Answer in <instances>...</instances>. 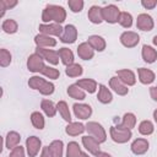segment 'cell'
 <instances>
[{"mask_svg": "<svg viewBox=\"0 0 157 157\" xmlns=\"http://www.w3.org/2000/svg\"><path fill=\"white\" fill-rule=\"evenodd\" d=\"M152 42H153V44H155V45H157V36H155V37H153Z\"/></svg>", "mask_w": 157, "mask_h": 157, "instance_id": "cell-51", "label": "cell"}, {"mask_svg": "<svg viewBox=\"0 0 157 157\" xmlns=\"http://www.w3.org/2000/svg\"><path fill=\"white\" fill-rule=\"evenodd\" d=\"M67 5L72 12H80L83 7V1L82 0H69Z\"/></svg>", "mask_w": 157, "mask_h": 157, "instance_id": "cell-43", "label": "cell"}, {"mask_svg": "<svg viewBox=\"0 0 157 157\" xmlns=\"http://www.w3.org/2000/svg\"><path fill=\"white\" fill-rule=\"evenodd\" d=\"M31 121H32V125L36 129L42 130L44 128V118L39 112H33L31 114Z\"/></svg>", "mask_w": 157, "mask_h": 157, "instance_id": "cell-36", "label": "cell"}, {"mask_svg": "<svg viewBox=\"0 0 157 157\" xmlns=\"http://www.w3.org/2000/svg\"><path fill=\"white\" fill-rule=\"evenodd\" d=\"M20 141H21V136L16 131H9L5 137V145L9 150H13L16 146H18Z\"/></svg>", "mask_w": 157, "mask_h": 157, "instance_id": "cell-21", "label": "cell"}, {"mask_svg": "<svg viewBox=\"0 0 157 157\" xmlns=\"http://www.w3.org/2000/svg\"><path fill=\"white\" fill-rule=\"evenodd\" d=\"M42 74L52 80H56L59 76H60V72L59 70L54 69V67H50V66H44V69L42 70Z\"/></svg>", "mask_w": 157, "mask_h": 157, "instance_id": "cell-40", "label": "cell"}, {"mask_svg": "<svg viewBox=\"0 0 157 157\" xmlns=\"http://www.w3.org/2000/svg\"><path fill=\"white\" fill-rule=\"evenodd\" d=\"M82 145L90 153H92L94 156H97L101 152L99 151V142L92 136H83L82 137Z\"/></svg>", "mask_w": 157, "mask_h": 157, "instance_id": "cell-13", "label": "cell"}, {"mask_svg": "<svg viewBox=\"0 0 157 157\" xmlns=\"http://www.w3.org/2000/svg\"><path fill=\"white\" fill-rule=\"evenodd\" d=\"M109 86H110V88H112L117 94H119V96H125V94L129 92L128 86L124 85V83L118 78V76H114V77H112V78L109 80Z\"/></svg>", "mask_w": 157, "mask_h": 157, "instance_id": "cell-16", "label": "cell"}, {"mask_svg": "<svg viewBox=\"0 0 157 157\" xmlns=\"http://www.w3.org/2000/svg\"><path fill=\"white\" fill-rule=\"evenodd\" d=\"M56 109L59 110L61 118H63L65 121L71 123V114H70V110H69V107H67V103H66V102H64V101L58 102V104H56Z\"/></svg>", "mask_w": 157, "mask_h": 157, "instance_id": "cell-30", "label": "cell"}, {"mask_svg": "<svg viewBox=\"0 0 157 157\" xmlns=\"http://www.w3.org/2000/svg\"><path fill=\"white\" fill-rule=\"evenodd\" d=\"M39 92L42 94H44V96H49V94H52L54 92V85L52 82H49V81H45L42 85V87L39 88Z\"/></svg>", "mask_w": 157, "mask_h": 157, "instance_id": "cell-44", "label": "cell"}, {"mask_svg": "<svg viewBox=\"0 0 157 157\" xmlns=\"http://www.w3.org/2000/svg\"><path fill=\"white\" fill-rule=\"evenodd\" d=\"M76 85L81 90L87 91L88 93H93L97 90V82L94 80H92V78H81V80H78L76 82Z\"/></svg>", "mask_w": 157, "mask_h": 157, "instance_id": "cell-23", "label": "cell"}, {"mask_svg": "<svg viewBox=\"0 0 157 157\" xmlns=\"http://www.w3.org/2000/svg\"><path fill=\"white\" fill-rule=\"evenodd\" d=\"M85 130H86V126L81 123H69L67 126L65 128L66 134L70 136H77L80 134H82Z\"/></svg>", "mask_w": 157, "mask_h": 157, "instance_id": "cell-25", "label": "cell"}, {"mask_svg": "<svg viewBox=\"0 0 157 157\" xmlns=\"http://www.w3.org/2000/svg\"><path fill=\"white\" fill-rule=\"evenodd\" d=\"M42 142L39 140V137L37 136H29L26 140V147H27V153L29 157H36L40 150Z\"/></svg>", "mask_w": 157, "mask_h": 157, "instance_id": "cell-8", "label": "cell"}, {"mask_svg": "<svg viewBox=\"0 0 157 157\" xmlns=\"http://www.w3.org/2000/svg\"><path fill=\"white\" fill-rule=\"evenodd\" d=\"M81 157H90V156H88L87 153H82V155H81Z\"/></svg>", "mask_w": 157, "mask_h": 157, "instance_id": "cell-52", "label": "cell"}, {"mask_svg": "<svg viewBox=\"0 0 157 157\" xmlns=\"http://www.w3.org/2000/svg\"><path fill=\"white\" fill-rule=\"evenodd\" d=\"M1 28H2V31H4L5 33L12 34V33H16V32H17L18 26H17V22H16L15 20L9 18V20H5V21L2 22Z\"/></svg>", "mask_w": 157, "mask_h": 157, "instance_id": "cell-32", "label": "cell"}, {"mask_svg": "<svg viewBox=\"0 0 157 157\" xmlns=\"http://www.w3.org/2000/svg\"><path fill=\"white\" fill-rule=\"evenodd\" d=\"M39 157H53V155H52V152H50V148H49V146H45V147H43V150H42V153H40V156Z\"/></svg>", "mask_w": 157, "mask_h": 157, "instance_id": "cell-47", "label": "cell"}, {"mask_svg": "<svg viewBox=\"0 0 157 157\" xmlns=\"http://www.w3.org/2000/svg\"><path fill=\"white\" fill-rule=\"evenodd\" d=\"M118 22L124 27V28H130L132 25V16L129 12H120Z\"/></svg>", "mask_w": 157, "mask_h": 157, "instance_id": "cell-38", "label": "cell"}, {"mask_svg": "<svg viewBox=\"0 0 157 157\" xmlns=\"http://www.w3.org/2000/svg\"><path fill=\"white\" fill-rule=\"evenodd\" d=\"M77 54L83 60H91L94 55V50L87 42H83L77 47Z\"/></svg>", "mask_w": 157, "mask_h": 157, "instance_id": "cell-18", "label": "cell"}, {"mask_svg": "<svg viewBox=\"0 0 157 157\" xmlns=\"http://www.w3.org/2000/svg\"><path fill=\"white\" fill-rule=\"evenodd\" d=\"M65 74L69 77H78L80 75H82V66L80 64H71L69 66H66L65 69Z\"/></svg>", "mask_w": 157, "mask_h": 157, "instance_id": "cell-34", "label": "cell"}, {"mask_svg": "<svg viewBox=\"0 0 157 157\" xmlns=\"http://www.w3.org/2000/svg\"><path fill=\"white\" fill-rule=\"evenodd\" d=\"M141 5H142L145 9L150 10V9H153V7L157 5V1H156V0H142V1H141Z\"/></svg>", "mask_w": 157, "mask_h": 157, "instance_id": "cell-46", "label": "cell"}, {"mask_svg": "<svg viewBox=\"0 0 157 157\" xmlns=\"http://www.w3.org/2000/svg\"><path fill=\"white\" fill-rule=\"evenodd\" d=\"M77 38V29L74 25H66L64 27V31H63V34L60 37V40L63 43H74Z\"/></svg>", "mask_w": 157, "mask_h": 157, "instance_id": "cell-10", "label": "cell"}, {"mask_svg": "<svg viewBox=\"0 0 157 157\" xmlns=\"http://www.w3.org/2000/svg\"><path fill=\"white\" fill-rule=\"evenodd\" d=\"M10 63H11V54L9 50L2 48L0 50V65L2 67H6L7 65H10Z\"/></svg>", "mask_w": 157, "mask_h": 157, "instance_id": "cell-39", "label": "cell"}, {"mask_svg": "<svg viewBox=\"0 0 157 157\" xmlns=\"http://www.w3.org/2000/svg\"><path fill=\"white\" fill-rule=\"evenodd\" d=\"M9 157H10V156H9Z\"/></svg>", "mask_w": 157, "mask_h": 157, "instance_id": "cell-53", "label": "cell"}, {"mask_svg": "<svg viewBox=\"0 0 157 157\" xmlns=\"http://www.w3.org/2000/svg\"><path fill=\"white\" fill-rule=\"evenodd\" d=\"M86 130L88 131V134L94 137L99 144L104 142L107 140V134H105V130L103 129V126L96 121H88L86 124Z\"/></svg>", "mask_w": 157, "mask_h": 157, "instance_id": "cell-2", "label": "cell"}, {"mask_svg": "<svg viewBox=\"0 0 157 157\" xmlns=\"http://www.w3.org/2000/svg\"><path fill=\"white\" fill-rule=\"evenodd\" d=\"M120 42L124 47L126 48H134L139 44L140 42V36L136 32L132 31H126L120 36Z\"/></svg>", "mask_w": 157, "mask_h": 157, "instance_id": "cell-6", "label": "cell"}, {"mask_svg": "<svg viewBox=\"0 0 157 157\" xmlns=\"http://www.w3.org/2000/svg\"><path fill=\"white\" fill-rule=\"evenodd\" d=\"M67 94H69L71 98L78 99V101H82V99H85V97H86L83 90H81L76 83H75V85H70V86L67 87Z\"/></svg>", "mask_w": 157, "mask_h": 157, "instance_id": "cell-29", "label": "cell"}, {"mask_svg": "<svg viewBox=\"0 0 157 157\" xmlns=\"http://www.w3.org/2000/svg\"><path fill=\"white\" fill-rule=\"evenodd\" d=\"M96 157H112L109 153H107V152H99Z\"/></svg>", "mask_w": 157, "mask_h": 157, "instance_id": "cell-49", "label": "cell"}, {"mask_svg": "<svg viewBox=\"0 0 157 157\" xmlns=\"http://www.w3.org/2000/svg\"><path fill=\"white\" fill-rule=\"evenodd\" d=\"M87 43L93 48V50L103 52L105 49V40L101 36H91V37H88Z\"/></svg>", "mask_w": 157, "mask_h": 157, "instance_id": "cell-20", "label": "cell"}, {"mask_svg": "<svg viewBox=\"0 0 157 157\" xmlns=\"http://www.w3.org/2000/svg\"><path fill=\"white\" fill-rule=\"evenodd\" d=\"M153 20L147 13H140L136 20V27L141 31H151L153 28Z\"/></svg>", "mask_w": 157, "mask_h": 157, "instance_id": "cell-11", "label": "cell"}, {"mask_svg": "<svg viewBox=\"0 0 157 157\" xmlns=\"http://www.w3.org/2000/svg\"><path fill=\"white\" fill-rule=\"evenodd\" d=\"M44 61H43V58L34 53L32 55L28 56L27 59V69L31 71V72H42V70L44 69Z\"/></svg>", "mask_w": 157, "mask_h": 157, "instance_id": "cell-5", "label": "cell"}, {"mask_svg": "<svg viewBox=\"0 0 157 157\" xmlns=\"http://www.w3.org/2000/svg\"><path fill=\"white\" fill-rule=\"evenodd\" d=\"M10 157H25V150L22 146H16L11 153H10Z\"/></svg>", "mask_w": 157, "mask_h": 157, "instance_id": "cell-45", "label": "cell"}, {"mask_svg": "<svg viewBox=\"0 0 157 157\" xmlns=\"http://www.w3.org/2000/svg\"><path fill=\"white\" fill-rule=\"evenodd\" d=\"M142 59L147 63V64H152L157 60V52L156 49H153L150 45H144L142 47Z\"/></svg>", "mask_w": 157, "mask_h": 157, "instance_id": "cell-24", "label": "cell"}, {"mask_svg": "<svg viewBox=\"0 0 157 157\" xmlns=\"http://www.w3.org/2000/svg\"><path fill=\"white\" fill-rule=\"evenodd\" d=\"M66 18V11L64 10L63 6L58 5H47L45 9L43 10L42 13V20L44 22H50L54 21L55 23H61Z\"/></svg>", "mask_w": 157, "mask_h": 157, "instance_id": "cell-1", "label": "cell"}, {"mask_svg": "<svg viewBox=\"0 0 157 157\" xmlns=\"http://www.w3.org/2000/svg\"><path fill=\"white\" fill-rule=\"evenodd\" d=\"M150 94H151L152 99L157 102V86H153V87L150 88Z\"/></svg>", "mask_w": 157, "mask_h": 157, "instance_id": "cell-48", "label": "cell"}, {"mask_svg": "<svg viewBox=\"0 0 157 157\" xmlns=\"http://www.w3.org/2000/svg\"><path fill=\"white\" fill-rule=\"evenodd\" d=\"M153 119H155V121L157 123V109L153 112Z\"/></svg>", "mask_w": 157, "mask_h": 157, "instance_id": "cell-50", "label": "cell"}, {"mask_svg": "<svg viewBox=\"0 0 157 157\" xmlns=\"http://www.w3.org/2000/svg\"><path fill=\"white\" fill-rule=\"evenodd\" d=\"M120 11L115 5H107L104 7H102V18L103 21L108 22V23H115L118 22Z\"/></svg>", "mask_w": 157, "mask_h": 157, "instance_id": "cell-4", "label": "cell"}, {"mask_svg": "<svg viewBox=\"0 0 157 157\" xmlns=\"http://www.w3.org/2000/svg\"><path fill=\"white\" fill-rule=\"evenodd\" d=\"M97 98L101 103L103 104H108L112 102L113 99V96H112V92L104 86V85H101L99 86V91H98V94H97Z\"/></svg>", "mask_w": 157, "mask_h": 157, "instance_id": "cell-26", "label": "cell"}, {"mask_svg": "<svg viewBox=\"0 0 157 157\" xmlns=\"http://www.w3.org/2000/svg\"><path fill=\"white\" fill-rule=\"evenodd\" d=\"M40 107H42L43 112H44L48 117H54L55 113H56V110H58L56 107L54 105V103H53L52 101H49V99H43L42 103H40Z\"/></svg>", "mask_w": 157, "mask_h": 157, "instance_id": "cell-33", "label": "cell"}, {"mask_svg": "<svg viewBox=\"0 0 157 157\" xmlns=\"http://www.w3.org/2000/svg\"><path fill=\"white\" fill-rule=\"evenodd\" d=\"M117 75H118V78L126 86H132L135 85L136 82V77H135V74L131 71V70H128V69H123V70H118L117 71Z\"/></svg>", "mask_w": 157, "mask_h": 157, "instance_id": "cell-14", "label": "cell"}, {"mask_svg": "<svg viewBox=\"0 0 157 157\" xmlns=\"http://www.w3.org/2000/svg\"><path fill=\"white\" fill-rule=\"evenodd\" d=\"M74 114L76 118L78 119H88L92 114V108L88 105V104H78V103H75L74 107Z\"/></svg>", "mask_w": 157, "mask_h": 157, "instance_id": "cell-12", "label": "cell"}, {"mask_svg": "<svg viewBox=\"0 0 157 157\" xmlns=\"http://www.w3.org/2000/svg\"><path fill=\"white\" fill-rule=\"evenodd\" d=\"M58 53H59V56H60L61 63L64 65L69 66V65L74 64V53L70 49H67V48H60L58 50Z\"/></svg>", "mask_w": 157, "mask_h": 157, "instance_id": "cell-27", "label": "cell"}, {"mask_svg": "<svg viewBox=\"0 0 157 157\" xmlns=\"http://www.w3.org/2000/svg\"><path fill=\"white\" fill-rule=\"evenodd\" d=\"M137 74H139L140 82L144 83V85H150V83H152L155 81V74L150 69L140 67V69H137Z\"/></svg>", "mask_w": 157, "mask_h": 157, "instance_id": "cell-19", "label": "cell"}, {"mask_svg": "<svg viewBox=\"0 0 157 157\" xmlns=\"http://www.w3.org/2000/svg\"><path fill=\"white\" fill-rule=\"evenodd\" d=\"M34 42L37 44L38 48H50V47H55L56 45V40L47 34H37L34 37Z\"/></svg>", "mask_w": 157, "mask_h": 157, "instance_id": "cell-15", "label": "cell"}, {"mask_svg": "<svg viewBox=\"0 0 157 157\" xmlns=\"http://www.w3.org/2000/svg\"><path fill=\"white\" fill-rule=\"evenodd\" d=\"M155 128H153V124L150 121V120H144L140 123L139 125V132L142 134V135H151L153 132Z\"/></svg>", "mask_w": 157, "mask_h": 157, "instance_id": "cell-37", "label": "cell"}, {"mask_svg": "<svg viewBox=\"0 0 157 157\" xmlns=\"http://www.w3.org/2000/svg\"><path fill=\"white\" fill-rule=\"evenodd\" d=\"M81 155H82V152H81V148L77 142L71 141L67 144L66 157H81Z\"/></svg>", "mask_w": 157, "mask_h": 157, "instance_id": "cell-31", "label": "cell"}, {"mask_svg": "<svg viewBox=\"0 0 157 157\" xmlns=\"http://www.w3.org/2000/svg\"><path fill=\"white\" fill-rule=\"evenodd\" d=\"M45 82V80L44 78H42V77H39V76H32L29 80H28V86L31 87V88H33V90H38L39 91V88L42 87V85Z\"/></svg>", "mask_w": 157, "mask_h": 157, "instance_id": "cell-41", "label": "cell"}, {"mask_svg": "<svg viewBox=\"0 0 157 157\" xmlns=\"http://www.w3.org/2000/svg\"><path fill=\"white\" fill-rule=\"evenodd\" d=\"M110 137L114 142H118V144H125L128 142L130 139H131V130H128V129H123L120 126H112L110 130Z\"/></svg>", "mask_w": 157, "mask_h": 157, "instance_id": "cell-3", "label": "cell"}, {"mask_svg": "<svg viewBox=\"0 0 157 157\" xmlns=\"http://www.w3.org/2000/svg\"><path fill=\"white\" fill-rule=\"evenodd\" d=\"M87 16H88V20H90L92 23L99 25V23L103 21V18H102V7L96 6V5L91 6V9L88 10Z\"/></svg>", "mask_w": 157, "mask_h": 157, "instance_id": "cell-22", "label": "cell"}, {"mask_svg": "<svg viewBox=\"0 0 157 157\" xmlns=\"http://www.w3.org/2000/svg\"><path fill=\"white\" fill-rule=\"evenodd\" d=\"M136 124V117L135 114L132 113H125L124 117H123V120H121V124H119L118 126L123 128V129H128V130H131Z\"/></svg>", "mask_w": 157, "mask_h": 157, "instance_id": "cell-28", "label": "cell"}, {"mask_svg": "<svg viewBox=\"0 0 157 157\" xmlns=\"http://www.w3.org/2000/svg\"><path fill=\"white\" fill-rule=\"evenodd\" d=\"M39 31H40L42 34L61 37L64 28L59 23H49V25H40L39 26Z\"/></svg>", "mask_w": 157, "mask_h": 157, "instance_id": "cell-9", "label": "cell"}, {"mask_svg": "<svg viewBox=\"0 0 157 157\" xmlns=\"http://www.w3.org/2000/svg\"><path fill=\"white\" fill-rule=\"evenodd\" d=\"M50 152L53 157H63V141L61 140H54L49 145Z\"/></svg>", "mask_w": 157, "mask_h": 157, "instance_id": "cell-35", "label": "cell"}, {"mask_svg": "<svg viewBox=\"0 0 157 157\" xmlns=\"http://www.w3.org/2000/svg\"><path fill=\"white\" fill-rule=\"evenodd\" d=\"M148 146H150V144L146 139H136L131 144V151L135 155H144L147 152Z\"/></svg>", "mask_w": 157, "mask_h": 157, "instance_id": "cell-17", "label": "cell"}, {"mask_svg": "<svg viewBox=\"0 0 157 157\" xmlns=\"http://www.w3.org/2000/svg\"><path fill=\"white\" fill-rule=\"evenodd\" d=\"M16 5H17V1H16V0H12V1H9V0H0V9H1L0 16H4V13H5L6 10H9V9H11V7L16 6Z\"/></svg>", "mask_w": 157, "mask_h": 157, "instance_id": "cell-42", "label": "cell"}, {"mask_svg": "<svg viewBox=\"0 0 157 157\" xmlns=\"http://www.w3.org/2000/svg\"><path fill=\"white\" fill-rule=\"evenodd\" d=\"M36 53L39 54L43 60H47L48 63L53 64V65H56L59 64V53L53 50V49H47V48H38L36 49Z\"/></svg>", "mask_w": 157, "mask_h": 157, "instance_id": "cell-7", "label": "cell"}]
</instances>
